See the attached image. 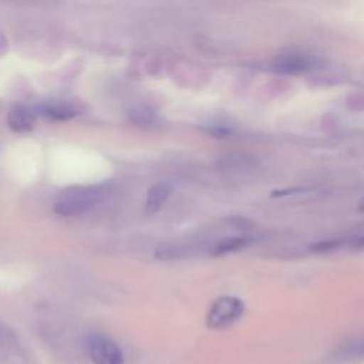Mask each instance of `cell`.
<instances>
[{
    "label": "cell",
    "instance_id": "obj_1",
    "mask_svg": "<svg viewBox=\"0 0 364 364\" xmlns=\"http://www.w3.org/2000/svg\"><path fill=\"white\" fill-rule=\"evenodd\" d=\"M104 191V186H78L67 189L54 205V210L64 218L82 215L102 199Z\"/></svg>",
    "mask_w": 364,
    "mask_h": 364
},
{
    "label": "cell",
    "instance_id": "obj_2",
    "mask_svg": "<svg viewBox=\"0 0 364 364\" xmlns=\"http://www.w3.org/2000/svg\"><path fill=\"white\" fill-rule=\"evenodd\" d=\"M245 313V303L235 296H222L216 299L208 310L206 326L213 330H222L235 324Z\"/></svg>",
    "mask_w": 364,
    "mask_h": 364
},
{
    "label": "cell",
    "instance_id": "obj_3",
    "mask_svg": "<svg viewBox=\"0 0 364 364\" xmlns=\"http://www.w3.org/2000/svg\"><path fill=\"white\" fill-rule=\"evenodd\" d=\"M85 347L94 364H108L117 354L121 353L117 343L102 334L88 336Z\"/></svg>",
    "mask_w": 364,
    "mask_h": 364
},
{
    "label": "cell",
    "instance_id": "obj_4",
    "mask_svg": "<svg viewBox=\"0 0 364 364\" xmlns=\"http://www.w3.org/2000/svg\"><path fill=\"white\" fill-rule=\"evenodd\" d=\"M37 115L53 119V121H67L80 114V108L65 100H47L34 107Z\"/></svg>",
    "mask_w": 364,
    "mask_h": 364
},
{
    "label": "cell",
    "instance_id": "obj_5",
    "mask_svg": "<svg viewBox=\"0 0 364 364\" xmlns=\"http://www.w3.org/2000/svg\"><path fill=\"white\" fill-rule=\"evenodd\" d=\"M336 364H351L364 360V337H355L338 344L330 354Z\"/></svg>",
    "mask_w": 364,
    "mask_h": 364
},
{
    "label": "cell",
    "instance_id": "obj_6",
    "mask_svg": "<svg viewBox=\"0 0 364 364\" xmlns=\"http://www.w3.org/2000/svg\"><path fill=\"white\" fill-rule=\"evenodd\" d=\"M203 245L199 243H169L155 250V259L158 260H181L195 257L203 252Z\"/></svg>",
    "mask_w": 364,
    "mask_h": 364
},
{
    "label": "cell",
    "instance_id": "obj_7",
    "mask_svg": "<svg viewBox=\"0 0 364 364\" xmlns=\"http://www.w3.org/2000/svg\"><path fill=\"white\" fill-rule=\"evenodd\" d=\"M36 118L34 107L14 105L7 114V125L14 132H30L36 125Z\"/></svg>",
    "mask_w": 364,
    "mask_h": 364
},
{
    "label": "cell",
    "instance_id": "obj_8",
    "mask_svg": "<svg viewBox=\"0 0 364 364\" xmlns=\"http://www.w3.org/2000/svg\"><path fill=\"white\" fill-rule=\"evenodd\" d=\"M172 192V188L168 182H158L152 185L146 193V200H145V213L146 215H154L159 212L166 200L169 199V195Z\"/></svg>",
    "mask_w": 364,
    "mask_h": 364
},
{
    "label": "cell",
    "instance_id": "obj_9",
    "mask_svg": "<svg viewBox=\"0 0 364 364\" xmlns=\"http://www.w3.org/2000/svg\"><path fill=\"white\" fill-rule=\"evenodd\" d=\"M250 243H252V237L249 236H230L215 243L210 252L213 256H225L229 253L240 252L242 249L247 247Z\"/></svg>",
    "mask_w": 364,
    "mask_h": 364
},
{
    "label": "cell",
    "instance_id": "obj_10",
    "mask_svg": "<svg viewBox=\"0 0 364 364\" xmlns=\"http://www.w3.org/2000/svg\"><path fill=\"white\" fill-rule=\"evenodd\" d=\"M314 65V60L301 54L282 55L277 60V67L286 71H306Z\"/></svg>",
    "mask_w": 364,
    "mask_h": 364
},
{
    "label": "cell",
    "instance_id": "obj_11",
    "mask_svg": "<svg viewBox=\"0 0 364 364\" xmlns=\"http://www.w3.org/2000/svg\"><path fill=\"white\" fill-rule=\"evenodd\" d=\"M222 165L229 168V169L245 171V169L253 168L256 165V159L249 156V155H245V154H233V155L223 156Z\"/></svg>",
    "mask_w": 364,
    "mask_h": 364
},
{
    "label": "cell",
    "instance_id": "obj_12",
    "mask_svg": "<svg viewBox=\"0 0 364 364\" xmlns=\"http://www.w3.org/2000/svg\"><path fill=\"white\" fill-rule=\"evenodd\" d=\"M129 118L132 122L141 127H149L155 124V114L145 107H135L129 111Z\"/></svg>",
    "mask_w": 364,
    "mask_h": 364
},
{
    "label": "cell",
    "instance_id": "obj_13",
    "mask_svg": "<svg viewBox=\"0 0 364 364\" xmlns=\"http://www.w3.org/2000/svg\"><path fill=\"white\" fill-rule=\"evenodd\" d=\"M346 242L344 240H340V239H331V240H321V242H317V243H313L310 246V250L311 252H316V253H328V252H333L341 246H344Z\"/></svg>",
    "mask_w": 364,
    "mask_h": 364
},
{
    "label": "cell",
    "instance_id": "obj_14",
    "mask_svg": "<svg viewBox=\"0 0 364 364\" xmlns=\"http://www.w3.org/2000/svg\"><path fill=\"white\" fill-rule=\"evenodd\" d=\"M313 188L310 186H290V188H283V189H277L272 192L273 198H279V196H289V195H297V193H304L311 191Z\"/></svg>",
    "mask_w": 364,
    "mask_h": 364
},
{
    "label": "cell",
    "instance_id": "obj_15",
    "mask_svg": "<svg viewBox=\"0 0 364 364\" xmlns=\"http://www.w3.org/2000/svg\"><path fill=\"white\" fill-rule=\"evenodd\" d=\"M233 222H232V225H235V226H237L239 229H245V230H247V229H250L252 226H253V223L250 222V220H247V219H245V218H233L232 219Z\"/></svg>",
    "mask_w": 364,
    "mask_h": 364
},
{
    "label": "cell",
    "instance_id": "obj_16",
    "mask_svg": "<svg viewBox=\"0 0 364 364\" xmlns=\"http://www.w3.org/2000/svg\"><path fill=\"white\" fill-rule=\"evenodd\" d=\"M108 364H124V358H122V353L117 354Z\"/></svg>",
    "mask_w": 364,
    "mask_h": 364
},
{
    "label": "cell",
    "instance_id": "obj_17",
    "mask_svg": "<svg viewBox=\"0 0 364 364\" xmlns=\"http://www.w3.org/2000/svg\"><path fill=\"white\" fill-rule=\"evenodd\" d=\"M357 209L360 210V212H364V196L358 200V205H357Z\"/></svg>",
    "mask_w": 364,
    "mask_h": 364
}]
</instances>
